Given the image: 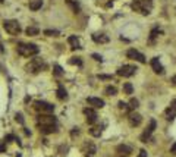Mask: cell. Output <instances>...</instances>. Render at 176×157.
Here are the masks:
<instances>
[{
    "instance_id": "18",
    "label": "cell",
    "mask_w": 176,
    "mask_h": 157,
    "mask_svg": "<svg viewBox=\"0 0 176 157\" xmlns=\"http://www.w3.org/2000/svg\"><path fill=\"white\" fill-rule=\"evenodd\" d=\"M68 43L72 46L73 50H75V49H82V47H81V43H79V38L75 37V35H70V37L68 38Z\"/></svg>"
},
{
    "instance_id": "38",
    "label": "cell",
    "mask_w": 176,
    "mask_h": 157,
    "mask_svg": "<svg viewBox=\"0 0 176 157\" xmlns=\"http://www.w3.org/2000/svg\"><path fill=\"white\" fill-rule=\"evenodd\" d=\"M99 78H100V79H113L112 75H99Z\"/></svg>"
},
{
    "instance_id": "39",
    "label": "cell",
    "mask_w": 176,
    "mask_h": 157,
    "mask_svg": "<svg viewBox=\"0 0 176 157\" xmlns=\"http://www.w3.org/2000/svg\"><path fill=\"white\" fill-rule=\"evenodd\" d=\"M138 157H147V151L142 148V150H139V154H138Z\"/></svg>"
},
{
    "instance_id": "27",
    "label": "cell",
    "mask_w": 176,
    "mask_h": 157,
    "mask_svg": "<svg viewBox=\"0 0 176 157\" xmlns=\"http://www.w3.org/2000/svg\"><path fill=\"white\" fill-rule=\"evenodd\" d=\"M44 35H49V37H59L60 33L57 30H46L44 31Z\"/></svg>"
},
{
    "instance_id": "5",
    "label": "cell",
    "mask_w": 176,
    "mask_h": 157,
    "mask_svg": "<svg viewBox=\"0 0 176 157\" xmlns=\"http://www.w3.org/2000/svg\"><path fill=\"white\" fill-rule=\"evenodd\" d=\"M3 28H5L6 33L11 34V35H19L21 31H22L19 22L15 21V19H6V21L3 22Z\"/></svg>"
},
{
    "instance_id": "24",
    "label": "cell",
    "mask_w": 176,
    "mask_h": 157,
    "mask_svg": "<svg viewBox=\"0 0 176 157\" xmlns=\"http://www.w3.org/2000/svg\"><path fill=\"white\" fill-rule=\"evenodd\" d=\"M123 93L128 94V95H131V94L134 93V87H132L131 82H125V84H123Z\"/></svg>"
},
{
    "instance_id": "9",
    "label": "cell",
    "mask_w": 176,
    "mask_h": 157,
    "mask_svg": "<svg viewBox=\"0 0 176 157\" xmlns=\"http://www.w3.org/2000/svg\"><path fill=\"white\" fill-rule=\"evenodd\" d=\"M126 56H128V59L137 60V62H139V63H145V56H144L142 53H139L138 50H135V49H129V50L126 52Z\"/></svg>"
},
{
    "instance_id": "20",
    "label": "cell",
    "mask_w": 176,
    "mask_h": 157,
    "mask_svg": "<svg viewBox=\"0 0 176 157\" xmlns=\"http://www.w3.org/2000/svg\"><path fill=\"white\" fill-rule=\"evenodd\" d=\"M40 132L41 134H53V132H57V126H38Z\"/></svg>"
},
{
    "instance_id": "8",
    "label": "cell",
    "mask_w": 176,
    "mask_h": 157,
    "mask_svg": "<svg viewBox=\"0 0 176 157\" xmlns=\"http://www.w3.org/2000/svg\"><path fill=\"white\" fill-rule=\"evenodd\" d=\"M137 71H138V69H137L135 66H132V65H123V66H120V68L118 69V75H119V76H123V78H129V76L135 75Z\"/></svg>"
},
{
    "instance_id": "2",
    "label": "cell",
    "mask_w": 176,
    "mask_h": 157,
    "mask_svg": "<svg viewBox=\"0 0 176 157\" xmlns=\"http://www.w3.org/2000/svg\"><path fill=\"white\" fill-rule=\"evenodd\" d=\"M131 8L141 15H150L153 9V0H134L131 3Z\"/></svg>"
},
{
    "instance_id": "30",
    "label": "cell",
    "mask_w": 176,
    "mask_h": 157,
    "mask_svg": "<svg viewBox=\"0 0 176 157\" xmlns=\"http://www.w3.org/2000/svg\"><path fill=\"white\" fill-rule=\"evenodd\" d=\"M69 63H70V65L82 66V60H81V57H70V59H69Z\"/></svg>"
},
{
    "instance_id": "19",
    "label": "cell",
    "mask_w": 176,
    "mask_h": 157,
    "mask_svg": "<svg viewBox=\"0 0 176 157\" xmlns=\"http://www.w3.org/2000/svg\"><path fill=\"white\" fill-rule=\"evenodd\" d=\"M166 116H167L169 120H173L176 117V104H172L170 107L166 109Z\"/></svg>"
},
{
    "instance_id": "1",
    "label": "cell",
    "mask_w": 176,
    "mask_h": 157,
    "mask_svg": "<svg viewBox=\"0 0 176 157\" xmlns=\"http://www.w3.org/2000/svg\"><path fill=\"white\" fill-rule=\"evenodd\" d=\"M16 50L24 57H32V56H35V54L40 53L38 46L34 44V43H19L18 47H16Z\"/></svg>"
},
{
    "instance_id": "22",
    "label": "cell",
    "mask_w": 176,
    "mask_h": 157,
    "mask_svg": "<svg viewBox=\"0 0 176 157\" xmlns=\"http://www.w3.org/2000/svg\"><path fill=\"white\" fill-rule=\"evenodd\" d=\"M66 3H68V6H70V9L76 13V12H79V3L76 2V0H66Z\"/></svg>"
},
{
    "instance_id": "21",
    "label": "cell",
    "mask_w": 176,
    "mask_h": 157,
    "mask_svg": "<svg viewBox=\"0 0 176 157\" xmlns=\"http://www.w3.org/2000/svg\"><path fill=\"white\" fill-rule=\"evenodd\" d=\"M43 6V0H31L30 2V9L31 11H38Z\"/></svg>"
},
{
    "instance_id": "7",
    "label": "cell",
    "mask_w": 176,
    "mask_h": 157,
    "mask_svg": "<svg viewBox=\"0 0 176 157\" xmlns=\"http://www.w3.org/2000/svg\"><path fill=\"white\" fill-rule=\"evenodd\" d=\"M156 126H157L156 120H154V119H151V120H150V125L147 126V129L141 134L139 141H141V142H147V141H150V138H151V135H153V132H154Z\"/></svg>"
},
{
    "instance_id": "43",
    "label": "cell",
    "mask_w": 176,
    "mask_h": 157,
    "mask_svg": "<svg viewBox=\"0 0 176 157\" xmlns=\"http://www.w3.org/2000/svg\"><path fill=\"white\" fill-rule=\"evenodd\" d=\"M173 104H176V100H175V101H173Z\"/></svg>"
},
{
    "instance_id": "31",
    "label": "cell",
    "mask_w": 176,
    "mask_h": 157,
    "mask_svg": "<svg viewBox=\"0 0 176 157\" xmlns=\"http://www.w3.org/2000/svg\"><path fill=\"white\" fill-rule=\"evenodd\" d=\"M157 34H161V30H158V28H154V30L151 31V34H150V40L153 41V40L157 37Z\"/></svg>"
},
{
    "instance_id": "41",
    "label": "cell",
    "mask_w": 176,
    "mask_h": 157,
    "mask_svg": "<svg viewBox=\"0 0 176 157\" xmlns=\"http://www.w3.org/2000/svg\"><path fill=\"white\" fill-rule=\"evenodd\" d=\"M172 84H173V85H176V75L172 78Z\"/></svg>"
},
{
    "instance_id": "40",
    "label": "cell",
    "mask_w": 176,
    "mask_h": 157,
    "mask_svg": "<svg viewBox=\"0 0 176 157\" xmlns=\"http://www.w3.org/2000/svg\"><path fill=\"white\" fill-rule=\"evenodd\" d=\"M170 153H173V154H176V142H173V145L170 147Z\"/></svg>"
},
{
    "instance_id": "25",
    "label": "cell",
    "mask_w": 176,
    "mask_h": 157,
    "mask_svg": "<svg viewBox=\"0 0 176 157\" xmlns=\"http://www.w3.org/2000/svg\"><path fill=\"white\" fill-rule=\"evenodd\" d=\"M101 128L100 126H94V128H91L90 129V134L93 135V136H96V138H99V136H101Z\"/></svg>"
},
{
    "instance_id": "16",
    "label": "cell",
    "mask_w": 176,
    "mask_h": 157,
    "mask_svg": "<svg viewBox=\"0 0 176 157\" xmlns=\"http://www.w3.org/2000/svg\"><path fill=\"white\" fill-rule=\"evenodd\" d=\"M116 151H118V154H125V156H128L129 153H132V147H129V145H126V144H120V145L116 147Z\"/></svg>"
},
{
    "instance_id": "28",
    "label": "cell",
    "mask_w": 176,
    "mask_h": 157,
    "mask_svg": "<svg viewBox=\"0 0 176 157\" xmlns=\"http://www.w3.org/2000/svg\"><path fill=\"white\" fill-rule=\"evenodd\" d=\"M53 74H54V76H62V75H63V69H62V66L54 65V66H53Z\"/></svg>"
},
{
    "instance_id": "6",
    "label": "cell",
    "mask_w": 176,
    "mask_h": 157,
    "mask_svg": "<svg viewBox=\"0 0 176 157\" xmlns=\"http://www.w3.org/2000/svg\"><path fill=\"white\" fill-rule=\"evenodd\" d=\"M34 110L38 112V113H53L54 112V106L47 103V101L37 100V101H34Z\"/></svg>"
},
{
    "instance_id": "3",
    "label": "cell",
    "mask_w": 176,
    "mask_h": 157,
    "mask_svg": "<svg viewBox=\"0 0 176 157\" xmlns=\"http://www.w3.org/2000/svg\"><path fill=\"white\" fill-rule=\"evenodd\" d=\"M37 126H57V119L51 113H40L37 116Z\"/></svg>"
},
{
    "instance_id": "12",
    "label": "cell",
    "mask_w": 176,
    "mask_h": 157,
    "mask_svg": "<svg viewBox=\"0 0 176 157\" xmlns=\"http://www.w3.org/2000/svg\"><path fill=\"white\" fill-rule=\"evenodd\" d=\"M128 119H129V125H131V126H139L141 122H142V116H141L139 113H135V112L129 113Z\"/></svg>"
},
{
    "instance_id": "36",
    "label": "cell",
    "mask_w": 176,
    "mask_h": 157,
    "mask_svg": "<svg viewBox=\"0 0 176 157\" xmlns=\"http://www.w3.org/2000/svg\"><path fill=\"white\" fill-rule=\"evenodd\" d=\"M75 135H79V128H73L70 131V136H75Z\"/></svg>"
},
{
    "instance_id": "37",
    "label": "cell",
    "mask_w": 176,
    "mask_h": 157,
    "mask_svg": "<svg viewBox=\"0 0 176 157\" xmlns=\"http://www.w3.org/2000/svg\"><path fill=\"white\" fill-rule=\"evenodd\" d=\"M93 59H94V60H97V62H103V57H101L100 54H96V53L93 54Z\"/></svg>"
},
{
    "instance_id": "33",
    "label": "cell",
    "mask_w": 176,
    "mask_h": 157,
    "mask_svg": "<svg viewBox=\"0 0 176 157\" xmlns=\"http://www.w3.org/2000/svg\"><path fill=\"white\" fill-rule=\"evenodd\" d=\"M118 106H119V109H122V110H131V109H129V106H128L125 101H119V103H118Z\"/></svg>"
},
{
    "instance_id": "11",
    "label": "cell",
    "mask_w": 176,
    "mask_h": 157,
    "mask_svg": "<svg viewBox=\"0 0 176 157\" xmlns=\"http://www.w3.org/2000/svg\"><path fill=\"white\" fill-rule=\"evenodd\" d=\"M84 115L87 116V122L90 123V125H93V123L97 122V113L91 107H85L84 109Z\"/></svg>"
},
{
    "instance_id": "34",
    "label": "cell",
    "mask_w": 176,
    "mask_h": 157,
    "mask_svg": "<svg viewBox=\"0 0 176 157\" xmlns=\"http://www.w3.org/2000/svg\"><path fill=\"white\" fill-rule=\"evenodd\" d=\"M5 141H6V142H12V141H18V138H15L13 135H6Z\"/></svg>"
},
{
    "instance_id": "14",
    "label": "cell",
    "mask_w": 176,
    "mask_h": 157,
    "mask_svg": "<svg viewBox=\"0 0 176 157\" xmlns=\"http://www.w3.org/2000/svg\"><path fill=\"white\" fill-rule=\"evenodd\" d=\"M87 103L90 104V106H93V107H97V109L104 107V100L97 98V97H88V98H87Z\"/></svg>"
},
{
    "instance_id": "13",
    "label": "cell",
    "mask_w": 176,
    "mask_h": 157,
    "mask_svg": "<svg viewBox=\"0 0 176 157\" xmlns=\"http://www.w3.org/2000/svg\"><path fill=\"white\" fill-rule=\"evenodd\" d=\"M151 68H153V71H154L156 74H158V75H163V74H164V68H163V65L160 63L158 57H153V59H151Z\"/></svg>"
},
{
    "instance_id": "23",
    "label": "cell",
    "mask_w": 176,
    "mask_h": 157,
    "mask_svg": "<svg viewBox=\"0 0 176 157\" xmlns=\"http://www.w3.org/2000/svg\"><path fill=\"white\" fill-rule=\"evenodd\" d=\"M25 33H27V35L35 37V35H38V34H40V30H38L37 27H28V28L25 30Z\"/></svg>"
},
{
    "instance_id": "42",
    "label": "cell",
    "mask_w": 176,
    "mask_h": 157,
    "mask_svg": "<svg viewBox=\"0 0 176 157\" xmlns=\"http://www.w3.org/2000/svg\"><path fill=\"white\" fill-rule=\"evenodd\" d=\"M118 157H128V156H125V154H119Z\"/></svg>"
},
{
    "instance_id": "32",
    "label": "cell",
    "mask_w": 176,
    "mask_h": 157,
    "mask_svg": "<svg viewBox=\"0 0 176 157\" xmlns=\"http://www.w3.org/2000/svg\"><path fill=\"white\" fill-rule=\"evenodd\" d=\"M15 120H16L18 123L24 125V116H22V113H16V115H15Z\"/></svg>"
},
{
    "instance_id": "44",
    "label": "cell",
    "mask_w": 176,
    "mask_h": 157,
    "mask_svg": "<svg viewBox=\"0 0 176 157\" xmlns=\"http://www.w3.org/2000/svg\"><path fill=\"white\" fill-rule=\"evenodd\" d=\"M0 3H3V0H0Z\"/></svg>"
},
{
    "instance_id": "17",
    "label": "cell",
    "mask_w": 176,
    "mask_h": 157,
    "mask_svg": "<svg viewBox=\"0 0 176 157\" xmlns=\"http://www.w3.org/2000/svg\"><path fill=\"white\" fill-rule=\"evenodd\" d=\"M56 94H57V98H59V100H68V91L65 90V87H63L62 84H59Z\"/></svg>"
},
{
    "instance_id": "10",
    "label": "cell",
    "mask_w": 176,
    "mask_h": 157,
    "mask_svg": "<svg viewBox=\"0 0 176 157\" xmlns=\"http://www.w3.org/2000/svg\"><path fill=\"white\" fill-rule=\"evenodd\" d=\"M82 153H84L87 157H93V156H96L97 148H96V145H94L93 142H85V144L82 145Z\"/></svg>"
},
{
    "instance_id": "29",
    "label": "cell",
    "mask_w": 176,
    "mask_h": 157,
    "mask_svg": "<svg viewBox=\"0 0 176 157\" xmlns=\"http://www.w3.org/2000/svg\"><path fill=\"white\" fill-rule=\"evenodd\" d=\"M138 106H139V101H138L137 98H131V101H129V109H131V110H135V109H138Z\"/></svg>"
},
{
    "instance_id": "26",
    "label": "cell",
    "mask_w": 176,
    "mask_h": 157,
    "mask_svg": "<svg viewBox=\"0 0 176 157\" xmlns=\"http://www.w3.org/2000/svg\"><path fill=\"white\" fill-rule=\"evenodd\" d=\"M104 93H106L107 95H116V93H118V88H116V87H112V85H109V87H106Z\"/></svg>"
},
{
    "instance_id": "15",
    "label": "cell",
    "mask_w": 176,
    "mask_h": 157,
    "mask_svg": "<svg viewBox=\"0 0 176 157\" xmlns=\"http://www.w3.org/2000/svg\"><path fill=\"white\" fill-rule=\"evenodd\" d=\"M93 40L96 41V43H100V44H106V43H109V37L106 35V34H93Z\"/></svg>"
},
{
    "instance_id": "35",
    "label": "cell",
    "mask_w": 176,
    "mask_h": 157,
    "mask_svg": "<svg viewBox=\"0 0 176 157\" xmlns=\"http://www.w3.org/2000/svg\"><path fill=\"white\" fill-rule=\"evenodd\" d=\"M5 151H6V142L0 141V153H5Z\"/></svg>"
},
{
    "instance_id": "4",
    "label": "cell",
    "mask_w": 176,
    "mask_h": 157,
    "mask_svg": "<svg viewBox=\"0 0 176 157\" xmlns=\"http://www.w3.org/2000/svg\"><path fill=\"white\" fill-rule=\"evenodd\" d=\"M47 68V65L44 63V60L43 59H32L27 66H25V69H27V72H30V74H38V72H41V71H44Z\"/></svg>"
}]
</instances>
